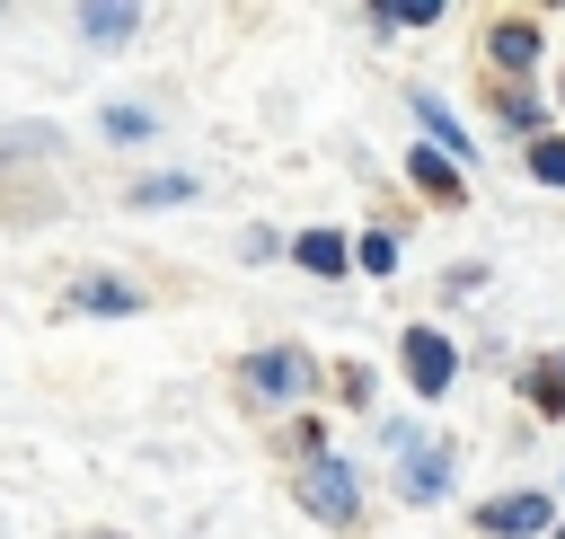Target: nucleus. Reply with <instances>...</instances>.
<instances>
[{
  "label": "nucleus",
  "mask_w": 565,
  "mask_h": 539,
  "mask_svg": "<svg viewBox=\"0 0 565 539\" xmlns=\"http://www.w3.org/2000/svg\"><path fill=\"white\" fill-rule=\"evenodd\" d=\"M494 115H503V124H512V133H539V106H530V97H521V88H512V97H503V106H494Z\"/></svg>",
  "instance_id": "obj_16"
},
{
  "label": "nucleus",
  "mask_w": 565,
  "mask_h": 539,
  "mask_svg": "<svg viewBox=\"0 0 565 539\" xmlns=\"http://www.w3.org/2000/svg\"><path fill=\"white\" fill-rule=\"evenodd\" d=\"M300 504H309L327 530H353V521H362V477H353V459L318 451V459L300 468Z\"/></svg>",
  "instance_id": "obj_1"
},
{
  "label": "nucleus",
  "mask_w": 565,
  "mask_h": 539,
  "mask_svg": "<svg viewBox=\"0 0 565 539\" xmlns=\"http://www.w3.org/2000/svg\"><path fill=\"white\" fill-rule=\"evenodd\" d=\"M388 442H397V451H406V468H397V486H406V495H415V504H433V495H441V486H450V451H441V442H415V433H406V424H388Z\"/></svg>",
  "instance_id": "obj_3"
},
{
  "label": "nucleus",
  "mask_w": 565,
  "mask_h": 539,
  "mask_svg": "<svg viewBox=\"0 0 565 539\" xmlns=\"http://www.w3.org/2000/svg\"><path fill=\"white\" fill-rule=\"evenodd\" d=\"M291 265H309V274H344L353 247H344L335 230H300V239H291Z\"/></svg>",
  "instance_id": "obj_8"
},
{
  "label": "nucleus",
  "mask_w": 565,
  "mask_h": 539,
  "mask_svg": "<svg viewBox=\"0 0 565 539\" xmlns=\"http://www.w3.org/2000/svg\"><path fill=\"white\" fill-rule=\"evenodd\" d=\"M71 309H97V318H132V309H141V292H132V283H115V274H79V283H71Z\"/></svg>",
  "instance_id": "obj_6"
},
{
  "label": "nucleus",
  "mask_w": 565,
  "mask_h": 539,
  "mask_svg": "<svg viewBox=\"0 0 565 539\" xmlns=\"http://www.w3.org/2000/svg\"><path fill=\"white\" fill-rule=\"evenodd\" d=\"M353 256H362V265H371V274H397V239H388V230H371V239H362V247H353Z\"/></svg>",
  "instance_id": "obj_15"
},
{
  "label": "nucleus",
  "mask_w": 565,
  "mask_h": 539,
  "mask_svg": "<svg viewBox=\"0 0 565 539\" xmlns=\"http://www.w3.org/2000/svg\"><path fill=\"white\" fill-rule=\"evenodd\" d=\"M486 44H494V62H503V71H530V62H539V27H530V18H503Z\"/></svg>",
  "instance_id": "obj_9"
},
{
  "label": "nucleus",
  "mask_w": 565,
  "mask_h": 539,
  "mask_svg": "<svg viewBox=\"0 0 565 539\" xmlns=\"http://www.w3.org/2000/svg\"><path fill=\"white\" fill-rule=\"evenodd\" d=\"M194 194V177H141L132 186V203H185Z\"/></svg>",
  "instance_id": "obj_12"
},
{
  "label": "nucleus",
  "mask_w": 565,
  "mask_h": 539,
  "mask_svg": "<svg viewBox=\"0 0 565 539\" xmlns=\"http://www.w3.org/2000/svg\"><path fill=\"white\" fill-rule=\"evenodd\" d=\"M106 133H115V141H150V115H141V106H106Z\"/></svg>",
  "instance_id": "obj_14"
},
{
  "label": "nucleus",
  "mask_w": 565,
  "mask_h": 539,
  "mask_svg": "<svg viewBox=\"0 0 565 539\" xmlns=\"http://www.w3.org/2000/svg\"><path fill=\"white\" fill-rule=\"evenodd\" d=\"M415 115H424V133L441 141V159H468V133H459V115H450V106H433V97H424Z\"/></svg>",
  "instance_id": "obj_10"
},
{
  "label": "nucleus",
  "mask_w": 565,
  "mask_h": 539,
  "mask_svg": "<svg viewBox=\"0 0 565 539\" xmlns=\"http://www.w3.org/2000/svg\"><path fill=\"white\" fill-rule=\"evenodd\" d=\"M238 380H247V398H256V406H291V398H309V389H318V362H309L300 345H265V353H247V371H238Z\"/></svg>",
  "instance_id": "obj_2"
},
{
  "label": "nucleus",
  "mask_w": 565,
  "mask_h": 539,
  "mask_svg": "<svg viewBox=\"0 0 565 539\" xmlns=\"http://www.w3.org/2000/svg\"><path fill=\"white\" fill-rule=\"evenodd\" d=\"M530 177L539 186H565V141H530Z\"/></svg>",
  "instance_id": "obj_13"
},
{
  "label": "nucleus",
  "mask_w": 565,
  "mask_h": 539,
  "mask_svg": "<svg viewBox=\"0 0 565 539\" xmlns=\"http://www.w3.org/2000/svg\"><path fill=\"white\" fill-rule=\"evenodd\" d=\"M79 35H88V44H124V35H141V9L97 0V9H79Z\"/></svg>",
  "instance_id": "obj_7"
},
{
  "label": "nucleus",
  "mask_w": 565,
  "mask_h": 539,
  "mask_svg": "<svg viewBox=\"0 0 565 539\" xmlns=\"http://www.w3.org/2000/svg\"><path fill=\"white\" fill-rule=\"evenodd\" d=\"M477 521H486L494 539H530V530H547L556 512H547V495H494V504H486Z\"/></svg>",
  "instance_id": "obj_5"
},
{
  "label": "nucleus",
  "mask_w": 565,
  "mask_h": 539,
  "mask_svg": "<svg viewBox=\"0 0 565 539\" xmlns=\"http://www.w3.org/2000/svg\"><path fill=\"white\" fill-rule=\"evenodd\" d=\"M556 539H565V530H556Z\"/></svg>",
  "instance_id": "obj_17"
},
{
  "label": "nucleus",
  "mask_w": 565,
  "mask_h": 539,
  "mask_svg": "<svg viewBox=\"0 0 565 539\" xmlns=\"http://www.w3.org/2000/svg\"><path fill=\"white\" fill-rule=\"evenodd\" d=\"M450 371H459L450 336H441V327H406V380H415L424 398H441V389H450Z\"/></svg>",
  "instance_id": "obj_4"
},
{
  "label": "nucleus",
  "mask_w": 565,
  "mask_h": 539,
  "mask_svg": "<svg viewBox=\"0 0 565 539\" xmlns=\"http://www.w3.org/2000/svg\"><path fill=\"white\" fill-rule=\"evenodd\" d=\"M406 168H415V186H424V194H459V159H441V150H415Z\"/></svg>",
  "instance_id": "obj_11"
}]
</instances>
